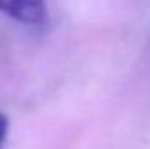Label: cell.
Returning a JSON list of instances; mask_svg holds the SVG:
<instances>
[{"label":"cell","instance_id":"obj_1","mask_svg":"<svg viewBox=\"0 0 150 149\" xmlns=\"http://www.w3.org/2000/svg\"><path fill=\"white\" fill-rule=\"evenodd\" d=\"M0 12L21 25L38 27L47 19V4L45 0H0Z\"/></svg>","mask_w":150,"mask_h":149},{"label":"cell","instance_id":"obj_2","mask_svg":"<svg viewBox=\"0 0 150 149\" xmlns=\"http://www.w3.org/2000/svg\"><path fill=\"white\" fill-rule=\"evenodd\" d=\"M7 132H9V119H7V116H4L0 112V149L4 148V144H5Z\"/></svg>","mask_w":150,"mask_h":149}]
</instances>
